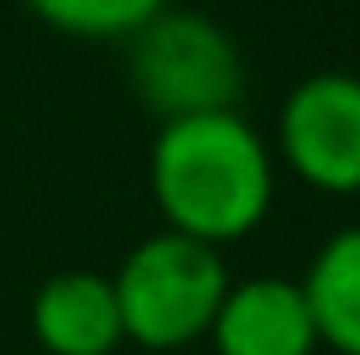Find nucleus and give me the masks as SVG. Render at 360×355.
<instances>
[{"label":"nucleus","mask_w":360,"mask_h":355,"mask_svg":"<svg viewBox=\"0 0 360 355\" xmlns=\"http://www.w3.org/2000/svg\"><path fill=\"white\" fill-rule=\"evenodd\" d=\"M110 288L120 309V335L131 345L188 350L209 340V324L230 288V266L214 246H198L172 230H152L120 256Z\"/></svg>","instance_id":"nucleus-2"},{"label":"nucleus","mask_w":360,"mask_h":355,"mask_svg":"<svg viewBox=\"0 0 360 355\" xmlns=\"http://www.w3.org/2000/svg\"><path fill=\"white\" fill-rule=\"evenodd\" d=\"M146 188L162 230L219 251L271 214L277 157L240 110L162 120L146 152Z\"/></svg>","instance_id":"nucleus-1"},{"label":"nucleus","mask_w":360,"mask_h":355,"mask_svg":"<svg viewBox=\"0 0 360 355\" xmlns=\"http://www.w3.org/2000/svg\"><path fill=\"white\" fill-rule=\"evenodd\" d=\"M271 157L319 193H360V73H303L277 105Z\"/></svg>","instance_id":"nucleus-4"},{"label":"nucleus","mask_w":360,"mask_h":355,"mask_svg":"<svg viewBox=\"0 0 360 355\" xmlns=\"http://www.w3.org/2000/svg\"><path fill=\"white\" fill-rule=\"evenodd\" d=\"M157 0H32V16L42 27L73 37V42H120L126 47Z\"/></svg>","instance_id":"nucleus-8"},{"label":"nucleus","mask_w":360,"mask_h":355,"mask_svg":"<svg viewBox=\"0 0 360 355\" xmlns=\"http://www.w3.org/2000/svg\"><path fill=\"white\" fill-rule=\"evenodd\" d=\"M297 288L308 298L319 345H329L340 355H360V219L329 230L319 240Z\"/></svg>","instance_id":"nucleus-7"},{"label":"nucleus","mask_w":360,"mask_h":355,"mask_svg":"<svg viewBox=\"0 0 360 355\" xmlns=\"http://www.w3.org/2000/svg\"><path fill=\"white\" fill-rule=\"evenodd\" d=\"M209 345H214V355H314L319 329L297 277L282 272L230 277L225 303L209 324Z\"/></svg>","instance_id":"nucleus-5"},{"label":"nucleus","mask_w":360,"mask_h":355,"mask_svg":"<svg viewBox=\"0 0 360 355\" xmlns=\"http://www.w3.org/2000/svg\"><path fill=\"white\" fill-rule=\"evenodd\" d=\"M126 73L157 126L240 110L245 89V58L235 32L193 6H157L126 42Z\"/></svg>","instance_id":"nucleus-3"},{"label":"nucleus","mask_w":360,"mask_h":355,"mask_svg":"<svg viewBox=\"0 0 360 355\" xmlns=\"http://www.w3.org/2000/svg\"><path fill=\"white\" fill-rule=\"evenodd\" d=\"M27 324L47 355H110L126 345L115 288L105 272H89V266L42 277L27 303Z\"/></svg>","instance_id":"nucleus-6"}]
</instances>
